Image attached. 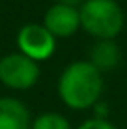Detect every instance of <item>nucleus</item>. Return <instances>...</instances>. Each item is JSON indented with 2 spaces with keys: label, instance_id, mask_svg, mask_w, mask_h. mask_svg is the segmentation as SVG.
I'll return each instance as SVG.
<instances>
[{
  "label": "nucleus",
  "instance_id": "nucleus-6",
  "mask_svg": "<svg viewBox=\"0 0 127 129\" xmlns=\"http://www.w3.org/2000/svg\"><path fill=\"white\" fill-rule=\"evenodd\" d=\"M32 118L23 101L15 97H0V129H30Z\"/></svg>",
  "mask_w": 127,
  "mask_h": 129
},
{
  "label": "nucleus",
  "instance_id": "nucleus-5",
  "mask_svg": "<svg viewBox=\"0 0 127 129\" xmlns=\"http://www.w3.org/2000/svg\"><path fill=\"white\" fill-rule=\"evenodd\" d=\"M43 26L49 32L58 38H71L80 28V15L77 8L64 6V4H52L43 15Z\"/></svg>",
  "mask_w": 127,
  "mask_h": 129
},
{
  "label": "nucleus",
  "instance_id": "nucleus-7",
  "mask_svg": "<svg viewBox=\"0 0 127 129\" xmlns=\"http://www.w3.org/2000/svg\"><path fill=\"white\" fill-rule=\"evenodd\" d=\"M121 60L120 47L114 43V39H103L97 41L94 47L90 49V64L94 66L97 71H110L114 69Z\"/></svg>",
  "mask_w": 127,
  "mask_h": 129
},
{
  "label": "nucleus",
  "instance_id": "nucleus-9",
  "mask_svg": "<svg viewBox=\"0 0 127 129\" xmlns=\"http://www.w3.org/2000/svg\"><path fill=\"white\" fill-rule=\"evenodd\" d=\"M78 129H116V125L108 120H99V118H90L86 122H82Z\"/></svg>",
  "mask_w": 127,
  "mask_h": 129
},
{
  "label": "nucleus",
  "instance_id": "nucleus-3",
  "mask_svg": "<svg viewBox=\"0 0 127 129\" xmlns=\"http://www.w3.org/2000/svg\"><path fill=\"white\" fill-rule=\"evenodd\" d=\"M39 64L21 52H10L0 58V82L13 90H28L39 81Z\"/></svg>",
  "mask_w": 127,
  "mask_h": 129
},
{
  "label": "nucleus",
  "instance_id": "nucleus-4",
  "mask_svg": "<svg viewBox=\"0 0 127 129\" xmlns=\"http://www.w3.org/2000/svg\"><path fill=\"white\" fill-rule=\"evenodd\" d=\"M19 52L34 62L49 60L56 51V38L41 23H26L17 32Z\"/></svg>",
  "mask_w": 127,
  "mask_h": 129
},
{
  "label": "nucleus",
  "instance_id": "nucleus-10",
  "mask_svg": "<svg viewBox=\"0 0 127 129\" xmlns=\"http://www.w3.org/2000/svg\"><path fill=\"white\" fill-rule=\"evenodd\" d=\"M86 0H58V4H64V6H71V8H77L78 10V6H82Z\"/></svg>",
  "mask_w": 127,
  "mask_h": 129
},
{
  "label": "nucleus",
  "instance_id": "nucleus-8",
  "mask_svg": "<svg viewBox=\"0 0 127 129\" xmlns=\"http://www.w3.org/2000/svg\"><path fill=\"white\" fill-rule=\"evenodd\" d=\"M30 129H71V123L58 112H43L32 122Z\"/></svg>",
  "mask_w": 127,
  "mask_h": 129
},
{
  "label": "nucleus",
  "instance_id": "nucleus-2",
  "mask_svg": "<svg viewBox=\"0 0 127 129\" xmlns=\"http://www.w3.org/2000/svg\"><path fill=\"white\" fill-rule=\"evenodd\" d=\"M78 15L80 28L97 41L114 39L125 24V13L116 0H86L78 8Z\"/></svg>",
  "mask_w": 127,
  "mask_h": 129
},
{
  "label": "nucleus",
  "instance_id": "nucleus-1",
  "mask_svg": "<svg viewBox=\"0 0 127 129\" xmlns=\"http://www.w3.org/2000/svg\"><path fill=\"white\" fill-rule=\"evenodd\" d=\"M103 92V73L88 60H77L67 66L58 79V95L64 105L84 110L99 103Z\"/></svg>",
  "mask_w": 127,
  "mask_h": 129
}]
</instances>
